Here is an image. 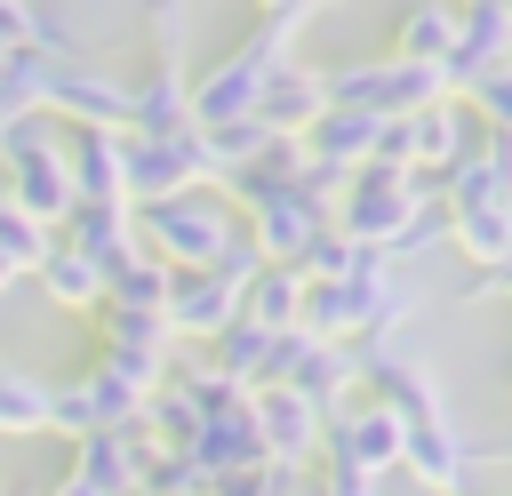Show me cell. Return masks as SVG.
I'll return each instance as SVG.
<instances>
[{
  "label": "cell",
  "mask_w": 512,
  "mask_h": 496,
  "mask_svg": "<svg viewBox=\"0 0 512 496\" xmlns=\"http://www.w3.org/2000/svg\"><path fill=\"white\" fill-rule=\"evenodd\" d=\"M200 136H208V168H216V184H224V176H240L248 160H264V152L280 144L264 120H224V128H200Z\"/></svg>",
  "instance_id": "obj_31"
},
{
  "label": "cell",
  "mask_w": 512,
  "mask_h": 496,
  "mask_svg": "<svg viewBox=\"0 0 512 496\" xmlns=\"http://www.w3.org/2000/svg\"><path fill=\"white\" fill-rule=\"evenodd\" d=\"M144 432H152L160 448L184 456V448L200 440V408H192V392H184V384H160V392L144 400Z\"/></svg>",
  "instance_id": "obj_32"
},
{
  "label": "cell",
  "mask_w": 512,
  "mask_h": 496,
  "mask_svg": "<svg viewBox=\"0 0 512 496\" xmlns=\"http://www.w3.org/2000/svg\"><path fill=\"white\" fill-rule=\"evenodd\" d=\"M48 120L64 128H128V80L88 64V56H56L48 72Z\"/></svg>",
  "instance_id": "obj_11"
},
{
  "label": "cell",
  "mask_w": 512,
  "mask_h": 496,
  "mask_svg": "<svg viewBox=\"0 0 512 496\" xmlns=\"http://www.w3.org/2000/svg\"><path fill=\"white\" fill-rule=\"evenodd\" d=\"M448 240L464 248L472 272H488L512 256V208H448Z\"/></svg>",
  "instance_id": "obj_27"
},
{
  "label": "cell",
  "mask_w": 512,
  "mask_h": 496,
  "mask_svg": "<svg viewBox=\"0 0 512 496\" xmlns=\"http://www.w3.org/2000/svg\"><path fill=\"white\" fill-rule=\"evenodd\" d=\"M0 192L32 216V224H64L80 200H72V168H64V120H48V112H24L16 128H8V144H0Z\"/></svg>",
  "instance_id": "obj_3"
},
{
  "label": "cell",
  "mask_w": 512,
  "mask_h": 496,
  "mask_svg": "<svg viewBox=\"0 0 512 496\" xmlns=\"http://www.w3.org/2000/svg\"><path fill=\"white\" fill-rule=\"evenodd\" d=\"M88 320H96V352H128V360H160V368H168V352H176V336H168V320H160V312L96 304Z\"/></svg>",
  "instance_id": "obj_23"
},
{
  "label": "cell",
  "mask_w": 512,
  "mask_h": 496,
  "mask_svg": "<svg viewBox=\"0 0 512 496\" xmlns=\"http://www.w3.org/2000/svg\"><path fill=\"white\" fill-rule=\"evenodd\" d=\"M312 8H320V0H256V16H264V24H288V32H304Z\"/></svg>",
  "instance_id": "obj_38"
},
{
  "label": "cell",
  "mask_w": 512,
  "mask_h": 496,
  "mask_svg": "<svg viewBox=\"0 0 512 496\" xmlns=\"http://www.w3.org/2000/svg\"><path fill=\"white\" fill-rule=\"evenodd\" d=\"M248 416H256V440H264V464H312L320 456V408L288 384H256L248 392Z\"/></svg>",
  "instance_id": "obj_13"
},
{
  "label": "cell",
  "mask_w": 512,
  "mask_h": 496,
  "mask_svg": "<svg viewBox=\"0 0 512 496\" xmlns=\"http://www.w3.org/2000/svg\"><path fill=\"white\" fill-rule=\"evenodd\" d=\"M32 280H40V296H48L56 312H96V304H104V272H96L72 240H56V248L40 256V272H32Z\"/></svg>",
  "instance_id": "obj_24"
},
{
  "label": "cell",
  "mask_w": 512,
  "mask_h": 496,
  "mask_svg": "<svg viewBox=\"0 0 512 496\" xmlns=\"http://www.w3.org/2000/svg\"><path fill=\"white\" fill-rule=\"evenodd\" d=\"M136 216V240L168 264V272H208L232 240H240V208L200 184V192H176V200H152V208H128Z\"/></svg>",
  "instance_id": "obj_1"
},
{
  "label": "cell",
  "mask_w": 512,
  "mask_h": 496,
  "mask_svg": "<svg viewBox=\"0 0 512 496\" xmlns=\"http://www.w3.org/2000/svg\"><path fill=\"white\" fill-rule=\"evenodd\" d=\"M400 472H408L416 488H432V496H472L480 456H472V440H464L456 416H448V424H416V432L400 440Z\"/></svg>",
  "instance_id": "obj_14"
},
{
  "label": "cell",
  "mask_w": 512,
  "mask_h": 496,
  "mask_svg": "<svg viewBox=\"0 0 512 496\" xmlns=\"http://www.w3.org/2000/svg\"><path fill=\"white\" fill-rule=\"evenodd\" d=\"M400 136H408V168L440 184V176H448V168H456V160H464L488 128H480V112H472L464 96H440V104L408 112V120H400Z\"/></svg>",
  "instance_id": "obj_12"
},
{
  "label": "cell",
  "mask_w": 512,
  "mask_h": 496,
  "mask_svg": "<svg viewBox=\"0 0 512 496\" xmlns=\"http://www.w3.org/2000/svg\"><path fill=\"white\" fill-rule=\"evenodd\" d=\"M184 456H192L208 480L264 464V440H256V416H248V400H240V408H224V416H208V424H200V440H192Z\"/></svg>",
  "instance_id": "obj_21"
},
{
  "label": "cell",
  "mask_w": 512,
  "mask_h": 496,
  "mask_svg": "<svg viewBox=\"0 0 512 496\" xmlns=\"http://www.w3.org/2000/svg\"><path fill=\"white\" fill-rule=\"evenodd\" d=\"M152 456H160V440H152L144 424H128V432H88V440H72L64 480H80L88 496H144Z\"/></svg>",
  "instance_id": "obj_10"
},
{
  "label": "cell",
  "mask_w": 512,
  "mask_h": 496,
  "mask_svg": "<svg viewBox=\"0 0 512 496\" xmlns=\"http://www.w3.org/2000/svg\"><path fill=\"white\" fill-rule=\"evenodd\" d=\"M56 240H72L96 272H112L120 256H136V248H144V240H136V216H128L120 200H80V208L56 224Z\"/></svg>",
  "instance_id": "obj_20"
},
{
  "label": "cell",
  "mask_w": 512,
  "mask_h": 496,
  "mask_svg": "<svg viewBox=\"0 0 512 496\" xmlns=\"http://www.w3.org/2000/svg\"><path fill=\"white\" fill-rule=\"evenodd\" d=\"M0 288H16V272H8V264H0Z\"/></svg>",
  "instance_id": "obj_42"
},
{
  "label": "cell",
  "mask_w": 512,
  "mask_h": 496,
  "mask_svg": "<svg viewBox=\"0 0 512 496\" xmlns=\"http://www.w3.org/2000/svg\"><path fill=\"white\" fill-rule=\"evenodd\" d=\"M504 392H512V384H504Z\"/></svg>",
  "instance_id": "obj_44"
},
{
  "label": "cell",
  "mask_w": 512,
  "mask_h": 496,
  "mask_svg": "<svg viewBox=\"0 0 512 496\" xmlns=\"http://www.w3.org/2000/svg\"><path fill=\"white\" fill-rule=\"evenodd\" d=\"M40 496H88V488H80V480H56V488H40Z\"/></svg>",
  "instance_id": "obj_39"
},
{
  "label": "cell",
  "mask_w": 512,
  "mask_h": 496,
  "mask_svg": "<svg viewBox=\"0 0 512 496\" xmlns=\"http://www.w3.org/2000/svg\"><path fill=\"white\" fill-rule=\"evenodd\" d=\"M72 200H120L128 208V128H64Z\"/></svg>",
  "instance_id": "obj_15"
},
{
  "label": "cell",
  "mask_w": 512,
  "mask_h": 496,
  "mask_svg": "<svg viewBox=\"0 0 512 496\" xmlns=\"http://www.w3.org/2000/svg\"><path fill=\"white\" fill-rule=\"evenodd\" d=\"M368 264H376V248L344 240L336 224H328V232H320V240H312V248L296 256V272H304V280H352V272H368Z\"/></svg>",
  "instance_id": "obj_34"
},
{
  "label": "cell",
  "mask_w": 512,
  "mask_h": 496,
  "mask_svg": "<svg viewBox=\"0 0 512 496\" xmlns=\"http://www.w3.org/2000/svg\"><path fill=\"white\" fill-rule=\"evenodd\" d=\"M8 128H16V120H8V112H0V144H8Z\"/></svg>",
  "instance_id": "obj_41"
},
{
  "label": "cell",
  "mask_w": 512,
  "mask_h": 496,
  "mask_svg": "<svg viewBox=\"0 0 512 496\" xmlns=\"http://www.w3.org/2000/svg\"><path fill=\"white\" fill-rule=\"evenodd\" d=\"M296 312H304V272L296 264H264L256 280H248V296H240V320H256V328H296Z\"/></svg>",
  "instance_id": "obj_26"
},
{
  "label": "cell",
  "mask_w": 512,
  "mask_h": 496,
  "mask_svg": "<svg viewBox=\"0 0 512 496\" xmlns=\"http://www.w3.org/2000/svg\"><path fill=\"white\" fill-rule=\"evenodd\" d=\"M48 248H56V232H48V224H32V216L0 192V264L24 280V272H40V256H48Z\"/></svg>",
  "instance_id": "obj_33"
},
{
  "label": "cell",
  "mask_w": 512,
  "mask_h": 496,
  "mask_svg": "<svg viewBox=\"0 0 512 496\" xmlns=\"http://www.w3.org/2000/svg\"><path fill=\"white\" fill-rule=\"evenodd\" d=\"M168 264L152 256V248H136V256H120L112 272H104V304H136V312H160L168 304Z\"/></svg>",
  "instance_id": "obj_29"
},
{
  "label": "cell",
  "mask_w": 512,
  "mask_h": 496,
  "mask_svg": "<svg viewBox=\"0 0 512 496\" xmlns=\"http://www.w3.org/2000/svg\"><path fill=\"white\" fill-rule=\"evenodd\" d=\"M256 272H264V256L248 248V232H240L208 272H176V280H168V304H160L168 336H176V344H208L216 328H232V320H240V296H248Z\"/></svg>",
  "instance_id": "obj_5"
},
{
  "label": "cell",
  "mask_w": 512,
  "mask_h": 496,
  "mask_svg": "<svg viewBox=\"0 0 512 496\" xmlns=\"http://www.w3.org/2000/svg\"><path fill=\"white\" fill-rule=\"evenodd\" d=\"M288 24H248L200 80H192V128H224V120H256V96H264V80L288 64Z\"/></svg>",
  "instance_id": "obj_2"
},
{
  "label": "cell",
  "mask_w": 512,
  "mask_h": 496,
  "mask_svg": "<svg viewBox=\"0 0 512 496\" xmlns=\"http://www.w3.org/2000/svg\"><path fill=\"white\" fill-rule=\"evenodd\" d=\"M144 496H184V488H144Z\"/></svg>",
  "instance_id": "obj_40"
},
{
  "label": "cell",
  "mask_w": 512,
  "mask_h": 496,
  "mask_svg": "<svg viewBox=\"0 0 512 496\" xmlns=\"http://www.w3.org/2000/svg\"><path fill=\"white\" fill-rule=\"evenodd\" d=\"M32 432H48V376L0 368V440H32Z\"/></svg>",
  "instance_id": "obj_30"
},
{
  "label": "cell",
  "mask_w": 512,
  "mask_h": 496,
  "mask_svg": "<svg viewBox=\"0 0 512 496\" xmlns=\"http://www.w3.org/2000/svg\"><path fill=\"white\" fill-rule=\"evenodd\" d=\"M320 80H328V104H352V112H376V120H408V112H424V104L456 96L440 64H408V56L320 64Z\"/></svg>",
  "instance_id": "obj_6"
},
{
  "label": "cell",
  "mask_w": 512,
  "mask_h": 496,
  "mask_svg": "<svg viewBox=\"0 0 512 496\" xmlns=\"http://www.w3.org/2000/svg\"><path fill=\"white\" fill-rule=\"evenodd\" d=\"M376 136H384V120H376V112L328 104L296 144H304V160H328V168H344V176H352V168H368V160H376Z\"/></svg>",
  "instance_id": "obj_19"
},
{
  "label": "cell",
  "mask_w": 512,
  "mask_h": 496,
  "mask_svg": "<svg viewBox=\"0 0 512 496\" xmlns=\"http://www.w3.org/2000/svg\"><path fill=\"white\" fill-rule=\"evenodd\" d=\"M400 416L376 408V400H352L320 424V456L312 464H336V472H360V480H392L400 472Z\"/></svg>",
  "instance_id": "obj_8"
},
{
  "label": "cell",
  "mask_w": 512,
  "mask_h": 496,
  "mask_svg": "<svg viewBox=\"0 0 512 496\" xmlns=\"http://www.w3.org/2000/svg\"><path fill=\"white\" fill-rule=\"evenodd\" d=\"M392 56H408V64H448V56H456V0H400V16H392Z\"/></svg>",
  "instance_id": "obj_22"
},
{
  "label": "cell",
  "mask_w": 512,
  "mask_h": 496,
  "mask_svg": "<svg viewBox=\"0 0 512 496\" xmlns=\"http://www.w3.org/2000/svg\"><path fill=\"white\" fill-rule=\"evenodd\" d=\"M200 184H216L200 128H168V136L128 128V208H152V200H176V192H200Z\"/></svg>",
  "instance_id": "obj_7"
},
{
  "label": "cell",
  "mask_w": 512,
  "mask_h": 496,
  "mask_svg": "<svg viewBox=\"0 0 512 496\" xmlns=\"http://www.w3.org/2000/svg\"><path fill=\"white\" fill-rule=\"evenodd\" d=\"M424 200H440V184H432V176H416V168H376V160H368V168H352V184L336 192L328 224H336L344 240H360V248L392 256Z\"/></svg>",
  "instance_id": "obj_4"
},
{
  "label": "cell",
  "mask_w": 512,
  "mask_h": 496,
  "mask_svg": "<svg viewBox=\"0 0 512 496\" xmlns=\"http://www.w3.org/2000/svg\"><path fill=\"white\" fill-rule=\"evenodd\" d=\"M280 384L304 392L320 416H336V408H352V392H360V360H352V344H320V336L296 328V360H288Z\"/></svg>",
  "instance_id": "obj_16"
},
{
  "label": "cell",
  "mask_w": 512,
  "mask_h": 496,
  "mask_svg": "<svg viewBox=\"0 0 512 496\" xmlns=\"http://www.w3.org/2000/svg\"><path fill=\"white\" fill-rule=\"evenodd\" d=\"M200 352H208V368H216L224 384L256 392V384H264V360H272V328H256V320H232V328H216Z\"/></svg>",
  "instance_id": "obj_25"
},
{
  "label": "cell",
  "mask_w": 512,
  "mask_h": 496,
  "mask_svg": "<svg viewBox=\"0 0 512 496\" xmlns=\"http://www.w3.org/2000/svg\"><path fill=\"white\" fill-rule=\"evenodd\" d=\"M328 112V80H320V64H280L272 80H264V96H256V120L272 128V136H304L312 120Z\"/></svg>",
  "instance_id": "obj_18"
},
{
  "label": "cell",
  "mask_w": 512,
  "mask_h": 496,
  "mask_svg": "<svg viewBox=\"0 0 512 496\" xmlns=\"http://www.w3.org/2000/svg\"><path fill=\"white\" fill-rule=\"evenodd\" d=\"M496 64H512V8H504V0H472V8H456V56L440 64L448 88H472V80L496 72Z\"/></svg>",
  "instance_id": "obj_17"
},
{
  "label": "cell",
  "mask_w": 512,
  "mask_h": 496,
  "mask_svg": "<svg viewBox=\"0 0 512 496\" xmlns=\"http://www.w3.org/2000/svg\"><path fill=\"white\" fill-rule=\"evenodd\" d=\"M312 496H384V480H360V472H336V464H312Z\"/></svg>",
  "instance_id": "obj_37"
},
{
  "label": "cell",
  "mask_w": 512,
  "mask_h": 496,
  "mask_svg": "<svg viewBox=\"0 0 512 496\" xmlns=\"http://www.w3.org/2000/svg\"><path fill=\"white\" fill-rule=\"evenodd\" d=\"M456 8H472V0H456Z\"/></svg>",
  "instance_id": "obj_43"
},
{
  "label": "cell",
  "mask_w": 512,
  "mask_h": 496,
  "mask_svg": "<svg viewBox=\"0 0 512 496\" xmlns=\"http://www.w3.org/2000/svg\"><path fill=\"white\" fill-rule=\"evenodd\" d=\"M240 232H248V248H256L264 264H296V256L328 232V208H320L304 184H280V192H264V200L240 208Z\"/></svg>",
  "instance_id": "obj_9"
},
{
  "label": "cell",
  "mask_w": 512,
  "mask_h": 496,
  "mask_svg": "<svg viewBox=\"0 0 512 496\" xmlns=\"http://www.w3.org/2000/svg\"><path fill=\"white\" fill-rule=\"evenodd\" d=\"M440 240H448V200H424V208H416V224L400 232V248H392V256H424V248H440Z\"/></svg>",
  "instance_id": "obj_36"
},
{
  "label": "cell",
  "mask_w": 512,
  "mask_h": 496,
  "mask_svg": "<svg viewBox=\"0 0 512 496\" xmlns=\"http://www.w3.org/2000/svg\"><path fill=\"white\" fill-rule=\"evenodd\" d=\"M472 112H480V128H496V136H512V64H496V72H480L472 88H456Z\"/></svg>",
  "instance_id": "obj_35"
},
{
  "label": "cell",
  "mask_w": 512,
  "mask_h": 496,
  "mask_svg": "<svg viewBox=\"0 0 512 496\" xmlns=\"http://www.w3.org/2000/svg\"><path fill=\"white\" fill-rule=\"evenodd\" d=\"M48 72H56L48 48H8V56H0V112H8V120L48 112Z\"/></svg>",
  "instance_id": "obj_28"
}]
</instances>
